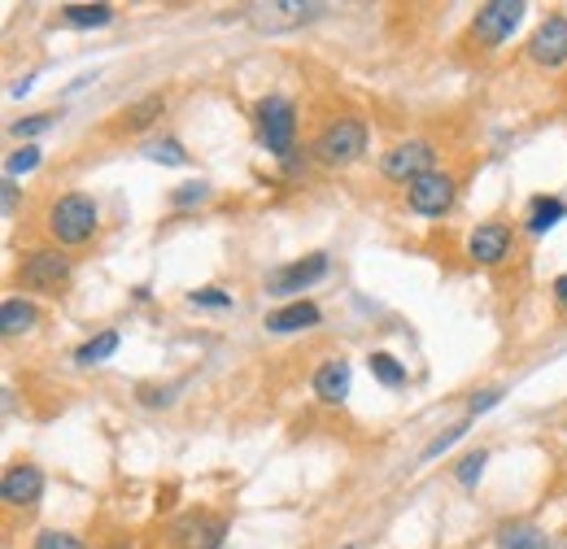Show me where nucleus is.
Wrapping results in <instances>:
<instances>
[{"mask_svg":"<svg viewBox=\"0 0 567 549\" xmlns=\"http://www.w3.org/2000/svg\"><path fill=\"white\" fill-rule=\"evenodd\" d=\"M144 157H148V162H162V166H184V162H188V153H184V144H179V139H157V144H148V148H144Z\"/></svg>","mask_w":567,"mask_h":549,"instance_id":"obj_23","label":"nucleus"},{"mask_svg":"<svg viewBox=\"0 0 567 549\" xmlns=\"http://www.w3.org/2000/svg\"><path fill=\"white\" fill-rule=\"evenodd\" d=\"M454 175H445V170H432L424 179H415L411 188H406V201L415 214H424V218H441V214H450L454 206Z\"/></svg>","mask_w":567,"mask_h":549,"instance_id":"obj_7","label":"nucleus"},{"mask_svg":"<svg viewBox=\"0 0 567 549\" xmlns=\"http://www.w3.org/2000/svg\"><path fill=\"white\" fill-rule=\"evenodd\" d=\"M519 18H524V0H489V4L476 9V18H472V35H476L481 44L494 49V44H502V40L515 35Z\"/></svg>","mask_w":567,"mask_h":549,"instance_id":"obj_6","label":"nucleus"},{"mask_svg":"<svg viewBox=\"0 0 567 549\" xmlns=\"http://www.w3.org/2000/svg\"><path fill=\"white\" fill-rule=\"evenodd\" d=\"M555 301L567 310V274H559V279H555Z\"/></svg>","mask_w":567,"mask_h":549,"instance_id":"obj_33","label":"nucleus"},{"mask_svg":"<svg viewBox=\"0 0 567 549\" xmlns=\"http://www.w3.org/2000/svg\"><path fill=\"white\" fill-rule=\"evenodd\" d=\"M258 144L276 157H288L292 153V139H297V114L284 96H262L258 101Z\"/></svg>","mask_w":567,"mask_h":549,"instance_id":"obj_4","label":"nucleus"},{"mask_svg":"<svg viewBox=\"0 0 567 549\" xmlns=\"http://www.w3.org/2000/svg\"><path fill=\"white\" fill-rule=\"evenodd\" d=\"M315 393H319V402L341 406V402L350 397V362H346V358L319 362V371H315Z\"/></svg>","mask_w":567,"mask_h":549,"instance_id":"obj_13","label":"nucleus"},{"mask_svg":"<svg viewBox=\"0 0 567 549\" xmlns=\"http://www.w3.org/2000/svg\"><path fill=\"white\" fill-rule=\"evenodd\" d=\"M206 197H210V188H206V184H184V188H175V193H171V201H175V209L202 206Z\"/></svg>","mask_w":567,"mask_h":549,"instance_id":"obj_27","label":"nucleus"},{"mask_svg":"<svg viewBox=\"0 0 567 549\" xmlns=\"http://www.w3.org/2000/svg\"><path fill=\"white\" fill-rule=\"evenodd\" d=\"M13 201H18V188H13V179H4V214L13 209Z\"/></svg>","mask_w":567,"mask_h":549,"instance_id":"obj_34","label":"nucleus"},{"mask_svg":"<svg viewBox=\"0 0 567 549\" xmlns=\"http://www.w3.org/2000/svg\"><path fill=\"white\" fill-rule=\"evenodd\" d=\"M371 371H375V380L389 384V389H402V384H406V366H402L393 353H371Z\"/></svg>","mask_w":567,"mask_h":549,"instance_id":"obj_22","label":"nucleus"},{"mask_svg":"<svg viewBox=\"0 0 567 549\" xmlns=\"http://www.w3.org/2000/svg\"><path fill=\"white\" fill-rule=\"evenodd\" d=\"M463 432H467V418H463V423H454V427H445V432H441V436H436V441H432V445L424 449V458H436L441 449H450V445H454Z\"/></svg>","mask_w":567,"mask_h":549,"instance_id":"obj_30","label":"nucleus"},{"mask_svg":"<svg viewBox=\"0 0 567 549\" xmlns=\"http://www.w3.org/2000/svg\"><path fill=\"white\" fill-rule=\"evenodd\" d=\"M564 214H567V206L559 197H537V201H533V214H528V236H546Z\"/></svg>","mask_w":567,"mask_h":549,"instance_id":"obj_20","label":"nucleus"},{"mask_svg":"<svg viewBox=\"0 0 567 549\" xmlns=\"http://www.w3.org/2000/svg\"><path fill=\"white\" fill-rule=\"evenodd\" d=\"M346 549H358V546H346Z\"/></svg>","mask_w":567,"mask_h":549,"instance_id":"obj_35","label":"nucleus"},{"mask_svg":"<svg viewBox=\"0 0 567 549\" xmlns=\"http://www.w3.org/2000/svg\"><path fill=\"white\" fill-rule=\"evenodd\" d=\"M35 166H40V148H18V153H9V162H4L9 179H13V175H27V170H35Z\"/></svg>","mask_w":567,"mask_h":549,"instance_id":"obj_26","label":"nucleus"},{"mask_svg":"<svg viewBox=\"0 0 567 549\" xmlns=\"http://www.w3.org/2000/svg\"><path fill=\"white\" fill-rule=\"evenodd\" d=\"M506 253H511V227H502V222H481L467 236V258L481 262V267L506 262Z\"/></svg>","mask_w":567,"mask_h":549,"instance_id":"obj_12","label":"nucleus"},{"mask_svg":"<svg viewBox=\"0 0 567 549\" xmlns=\"http://www.w3.org/2000/svg\"><path fill=\"white\" fill-rule=\"evenodd\" d=\"M0 497L9 506H35L44 497V472L35 463H13L4 476H0Z\"/></svg>","mask_w":567,"mask_h":549,"instance_id":"obj_11","label":"nucleus"},{"mask_svg":"<svg viewBox=\"0 0 567 549\" xmlns=\"http://www.w3.org/2000/svg\"><path fill=\"white\" fill-rule=\"evenodd\" d=\"M481 472H485V449H476V454H467L463 463H458V484H476L481 480Z\"/></svg>","mask_w":567,"mask_h":549,"instance_id":"obj_29","label":"nucleus"},{"mask_svg":"<svg viewBox=\"0 0 567 549\" xmlns=\"http://www.w3.org/2000/svg\"><path fill=\"white\" fill-rule=\"evenodd\" d=\"M323 314H319V305L315 301H292V305H280V310H271L267 314V332H301V328H315Z\"/></svg>","mask_w":567,"mask_h":549,"instance_id":"obj_15","label":"nucleus"},{"mask_svg":"<svg viewBox=\"0 0 567 549\" xmlns=\"http://www.w3.org/2000/svg\"><path fill=\"white\" fill-rule=\"evenodd\" d=\"M35 319H40L35 301H27V297H4L0 301V332L4 336H27L35 328Z\"/></svg>","mask_w":567,"mask_h":549,"instance_id":"obj_16","label":"nucleus"},{"mask_svg":"<svg viewBox=\"0 0 567 549\" xmlns=\"http://www.w3.org/2000/svg\"><path fill=\"white\" fill-rule=\"evenodd\" d=\"M162 114H166L162 92H148L144 101H136V105H127V110H123V118H118V123H123L127 132H144V127H153Z\"/></svg>","mask_w":567,"mask_h":549,"instance_id":"obj_17","label":"nucleus"},{"mask_svg":"<svg viewBox=\"0 0 567 549\" xmlns=\"http://www.w3.org/2000/svg\"><path fill=\"white\" fill-rule=\"evenodd\" d=\"M323 274H328V253H310V258H301V262H292V267H284V271L267 274V292H271V297H292V292L319 283Z\"/></svg>","mask_w":567,"mask_h":549,"instance_id":"obj_10","label":"nucleus"},{"mask_svg":"<svg viewBox=\"0 0 567 549\" xmlns=\"http://www.w3.org/2000/svg\"><path fill=\"white\" fill-rule=\"evenodd\" d=\"M362 153H367V123L362 118H337L315 139V157L323 166H354Z\"/></svg>","mask_w":567,"mask_h":549,"instance_id":"obj_2","label":"nucleus"},{"mask_svg":"<svg viewBox=\"0 0 567 549\" xmlns=\"http://www.w3.org/2000/svg\"><path fill=\"white\" fill-rule=\"evenodd\" d=\"M528 58H533V66H546V70H559L567 62V18L564 13H550L537 31H533V40H528Z\"/></svg>","mask_w":567,"mask_h":549,"instance_id":"obj_8","label":"nucleus"},{"mask_svg":"<svg viewBox=\"0 0 567 549\" xmlns=\"http://www.w3.org/2000/svg\"><path fill=\"white\" fill-rule=\"evenodd\" d=\"M53 123H58V114H31V118H18L9 132H13V136H40V132H49Z\"/></svg>","mask_w":567,"mask_h":549,"instance_id":"obj_25","label":"nucleus"},{"mask_svg":"<svg viewBox=\"0 0 567 549\" xmlns=\"http://www.w3.org/2000/svg\"><path fill=\"white\" fill-rule=\"evenodd\" d=\"M71 279V258L58 249H31L18 267V283L31 292H58Z\"/></svg>","mask_w":567,"mask_h":549,"instance_id":"obj_5","label":"nucleus"},{"mask_svg":"<svg viewBox=\"0 0 567 549\" xmlns=\"http://www.w3.org/2000/svg\"><path fill=\"white\" fill-rule=\"evenodd\" d=\"M114 349H118V332H101L96 341H87L74 349V362H79V366H92V362H105Z\"/></svg>","mask_w":567,"mask_h":549,"instance_id":"obj_21","label":"nucleus"},{"mask_svg":"<svg viewBox=\"0 0 567 549\" xmlns=\"http://www.w3.org/2000/svg\"><path fill=\"white\" fill-rule=\"evenodd\" d=\"M254 13L262 18V27H297V22L323 18L328 4H315V0H284V4H258Z\"/></svg>","mask_w":567,"mask_h":549,"instance_id":"obj_14","label":"nucleus"},{"mask_svg":"<svg viewBox=\"0 0 567 549\" xmlns=\"http://www.w3.org/2000/svg\"><path fill=\"white\" fill-rule=\"evenodd\" d=\"M31 83H35V74H27V79H18V83L9 87V96H27V92H31Z\"/></svg>","mask_w":567,"mask_h":549,"instance_id":"obj_32","label":"nucleus"},{"mask_svg":"<svg viewBox=\"0 0 567 549\" xmlns=\"http://www.w3.org/2000/svg\"><path fill=\"white\" fill-rule=\"evenodd\" d=\"M497 549H550V541L533 524H511V528L497 532Z\"/></svg>","mask_w":567,"mask_h":549,"instance_id":"obj_19","label":"nucleus"},{"mask_svg":"<svg viewBox=\"0 0 567 549\" xmlns=\"http://www.w3.org/2000/svg\"><path fill=\"white\" fill-rule=\"evenodd\" d=\"M223 537H227V519H223V515H206V510L184 515V519L175 524V532H171L175 549H218Z\"/></svg>","mask_w":567,"mask_h":549,"instance_id":"obj_9","label":"nucleus"},{"mask_svg":"<svg viewBox=\"0 0 567 549\" xmlns=\"http://www.w3.org/2000/svg\"><path fill=\"white\" fill-rule=\"evenodd\" d=\"M35 549H87V546H83L74 532H53V528H49V532L35 537Z\"/></svg>","mask_w":567,"mask_h":549,"instance_id":"obj_28","label":"nucleus"},{"mask_svg":"<svg viewBox=\"0 0 567 549\" xmlns=\"http://www.w3.org/2000/svg\"><path fill=\"white\" fill-rule=\"evenodd\" d=\"M188 301L202 305V310H227L231 305V292H223V288H193Z\"/></svg>","mask_w":567,"mask_h":549,"instance_id":"obj_24","label":"nucleus"},{"mask_svg":"<svg viewBox=\"0 0 567 549\" xmlns=\"http://www.w3.org/2000/svg\"><path fill=\"white\" fill-rule=\"evenodd\" d=\"M58 22L62 27H110L114 22V9L110 4H62L58 9Z\"/></svg>","mask_w":567,"mask_h":549,"instance_id":"obj_18","label":"nucleus"},{"mask_svg":"<svg viewBox=\"0 0 567 549\" xmlns=\"http://www.w3.org/2000/svg\"><path fill=\"white\" fill-rule=\"evenodd\" d=\"M497 397H502V389H485V393H476V397H472V414H485Z\"/></svg>","mask_w":567,"mask_h":549,"instance_id":"obj_31","label":"nucleus"},{"mask_svg":"<svg viewBox=\"0 0 567 549\" xmlns=\"http://www.w3.org/2000/svg\"><path fill=\"white\" fill-rule=\"evenodd\" d=\"M96 227H101V209H96V201L87 193H66V197H58L53 209H49V236L62 249L87 245L96 236Z\"/></svg>","mask_w":567,"mask_h":549,"instance_id":"obj_1","label":"nucleus"},{"mask_svg":"<svg viewBox=\"0 0 567 549\" xmlns=\"http://www.w3.org/2000/svg\"><path fill=\"white\" fill-rule=\"evenodd\" d=\"M436 170V148L427 144V139H402V144H393L384 157H380V175L384 179H393V184H415V179H424Z\"/></svg>","mask_w":567,"mask_h":549,"instance_id":"obj_3","label":"nucleus"}]
</instances>
